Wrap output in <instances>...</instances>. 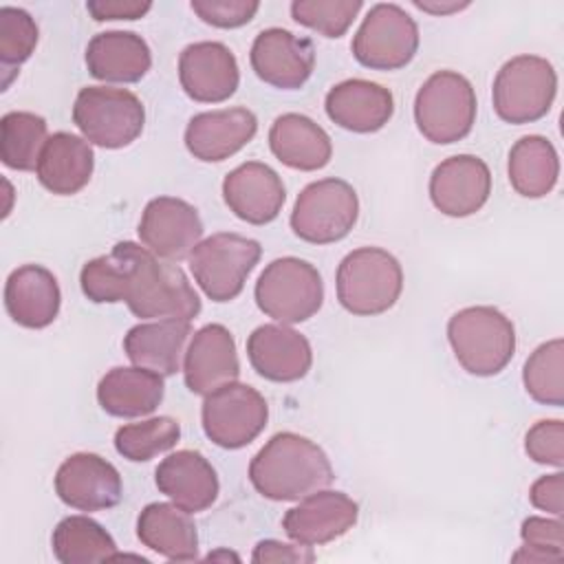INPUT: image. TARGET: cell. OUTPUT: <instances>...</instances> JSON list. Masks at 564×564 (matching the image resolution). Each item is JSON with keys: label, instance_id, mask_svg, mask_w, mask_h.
Instances as JSON below:
<instances>
[{"label": "cell", "instance_id": "obj_1", "mask_svg": "<svg viewBox=\"0 0 564 564\" xmlns=\"http://www.w3.org/2000/svg\"><path fill=\"white\" fill-rule=\"evenodd\" d=\"M335 478L326 452L295 432L273 434L249 463V480L269 500H302Z\"/></svg>", "mask_w": 564, "mask_h": 564}, {"label": "cell", "instance_id": "obj_2", "mask_svg": "<svg viewBox=\"0 0 564 564\" xmlns=\"http://www.w3.org/2000/svg\"><path fill=\"white\" fill-rule=\"evenodd\" d=\"M447 339L458 364L476 377H491L507 368L516 352V328L494 306H467L447 322Z\"/></svg>", "mask_w": 564, "mask_h": 564}, {"label": "cell", "instance_id": "obj_3", "mask_svg": "<svg viewBox=\"0 0 564 564\" xmlns=\"http://www.w3.org/2000/svg\"><path fill=\"white\" fill-rule=\"evenodd\" d=\"M337 300L352 315H379L392 308L403 291L399 260L379 247H359L337 267Z\"/></svg>", "mask_w": 564, "mask_h": 564}, {"label": "cell", "instance_id": "obj_4", "mask_svg": "<svg viewBox=\"0 0 564 564\" xmlns=\"http://www.w3.org/2000/svg\"><path fill=\"white\" fill-rule=\"evenodd\" d=\"M419 132L438 145L465 139L476 121V93L471 82L456 70H436L414 97Z\"/></svg>", "mask_w": 564, "mask_h": 564}, {"label": "cell", "instance_id": "obj_5", "mask_svg": "<svg viewBox=\"0 0 564 564\" xmlns=\"http://www.w3.org/2000/svg\"><path fill=\"white\" fill-rule=\"evenodd\" d=\"M253 295L267 317L280 324H300L322 308L324 282L311 262L284 256L264 267Z\"/></svg>", "mask_w": 564, "mask_h": 564}, {"label": "cell", "instance_id": "obj_6", "mask_svg": "<svg viewBox=\"0 0 564 564\" xmlns=\"http://www.w3.org/2000/svg\"><path fill=\"white\" fill-rule=\"evenodd\" d=\"M73 121L88 143L119 150L137 141L143 132L145 108L126 88L86 86L75 97Z\"/></svg>", "mask_w": 564, "mask_h": 564}, {"label": "cell", "instance_id": "obj_7", "mask_svg": "<svg viewBox=\"0 0 564 564\" xmlns=\"http://www.w3.org/2000/svg\"><path fill=\"white\" fill-rule=\"evenodd\" d=\"M557 75L540 55H516L505 62L494 79L491 99L496 115L507 123H533L542 119L555 99Z\"/></svg>", "mask_w": 564, "mask_h": 564}, {"label": "cell", "instance_id": "obj_8", "mask_svg": "<svg viewBox=\"0 0 564 564\" xmlns=\"http://www.w3.org/2000/svg\"><path fill=\"white\" fill-rule=\"evenodd\" d=\"M359 216V198L350 183L322 178L308 183L291 212L293 234L311 245H330L350 234Z\"/></svg>", "mask_w": 564, "mask_h": 564}, {"label": "cell", "instance_id": "obj_9", "mask_svg": "<svg viewBox=\"0 0 564 564\" xmlns=\"http://www.w3.org/2000/svg\"><path fill=\"white\" fill-rule=\"evenodd\" d=\"M260 253L258 240L223 231L200 240L187 260L203 293L214 302H229L240 295Z\"/></svg>", "mask_w": 564, "mask_h": 564}, {"label": "cell", "instance_id": "obj_10", "mask_svg": "<svg viewBox=\"0 0 564 564\" xmlns=\"http://www.w3.org/2000/svg\"><path fill=\"white\" fill-rule=\"evenodd\" d=\"M350 48L366 68L397 70L416 55L419 26L399 4L379 2L366 13Z\"/></svg>", "mask_w": 564, "mask_h": 564}, {"label": "cell", "instance_id": "obj_11", "mask_svg": "<svg viewBox=\"0 0 564 564\" xmlns=\"http://www.w3.org/2000/svg\"><path fill=\"white\" fill-rule=\"evenodd\" d=\"M200 419L203 430L214 445L223 449H240L264 430L269 405L256 388L231 381L205 397Z\"/></svg>", "mask_w": 564, "mask_h": 564}, {"label": "cell", "instance_id": "obj_12", "mask_svg": "<svg viewBox=\"0 0 564 564\" xmlns=\"http://www.w3.org/2000/svg\"><path fill=\"white\" fill-rule=\"evenodd\" d=\"M139 238L148 251L167 262L189 258L203 236L198 209L176 196L152 198L139 220Z\"/></svg>", "mask_w": 564, "mask_h": 564}, {"label": "cell", "instance_id": "obj_13", "mask_svg": "<svg viewBox=\"0 0 564 564\" xmlns=\"http://www.w3.org/2000/svg\"><path fill=\"white\" fill-rule=\"evenodd\" d=\"M55 494L79 511H106L119 505L123 485L117 467L99 454H70L55 474Z\"/></svg>", "mask_w": 564, "mask_h": 564}, {"label": "cell", "instance_id": "obj_14", "mask_svg": "<svg viewBox=\"0 0 564 564\" xmlns=\"http://www.w3.org/2000/svg\"><path fill=\"white\" fill-rule=\"evenodd\" d=\"M249 59L264 84L295 90L306 84L315 68V46L308 37L271 26L256 35Z\"/></svg>", "mask_w": 564, "mask_h": 564}, {"label": "cell", "instance_id": "obj_15", "mask_svg": "<svg viewBox=\"0 0 564 564\" xmlns=\"http://www.w3.org/2000/svg\"><path fill=\"white\" fill-rule=\"evenodd\" d=\"M359 518V505L344 491L319 489L291 507L282 518L284 533L304 546H319L348 533Z\"/></svg>", "mask_w": 564, "mask_h": 564}, {"label": "cell", "instance_id": "obj_16", "mask_svg": "<svg viewBox=\"0 0 564 564\" xmlns=\"http://www.w3.org/2000/svg\"><path fill=\"white\" fill-rule=\"evenodd\" d=\"M154 258L152 251L137 242H117L106 256L93 258L82 267V291L95 304L128 302Z\"/></svg>", "mask_w": 564, "mask_h": 564}, {"label": "cell", "instance_id": "obj_17", "mask_svg": "<svg viewBox=\"0 0 564 564\" xmlns=\"http://www.w3.org/2000/svg\"><path fill=\"white\" fill-rule=\"evenodd\" d=\"M491 194V172L480 156L456 154L441 161L430 176L434 207L452 218L476 214Z\"/></svg>", "mask_w": 564, "mask_h": 564}, {"label": "cell", "instance_id": "obj_18", "mask_svg": "<svg viewBox=\"0 0 564 564\" xmlns=\"http://www.w3.org/2000/svg\"><path fill=\"white\" fill-rule=\"evenodd\" d=\"M178 79L189 99L200 104H218L236 93L240 70L229 46L205 40L181 51Z\"/></svg>", "mask_w": 564, "mask_h": 564}, {"label": "cell", "instance_id": "obj_19", "mask_svg": "<svg viewBox=\"0 0 564 564\" xmlns=\"http://www.w3.org/2000/svg\"><path fill=\"white\" fill-rule=\"evenodd\" d=\"M141 319H192L200 313V297L181 267L150 262L137 291L126 302Z\"/></svg>", "mask_w": 564, "mask_h": 564}, {"label": "cell", "instance_id": "obj_20", "mask_svg": "<svg viewBox=\"0 0 564 564\" xmlns=\"http://www.w3.org/2000/svg\"><path fill=\"white\" fill-rule=\"evenodd\" d=\"M238 375L240 361L229 328L223 324H205L198 328L183 357V377L189 392L207 397L236 381Z\"/></svg>", "mask_w": 564, "mask_h": 564}, {"label": "cell", "instance_id": "obj_21", "mask_svg": "<svg viewBox=\"0 0 564 564\" xmlns=\"http://www.w3.org/2000/svg\"><path fill=\"white\" fill-rule=\"evenodd\" d=\"M223 198L229 212L240 220L267 225L282 212L286 192L273 167L260 161H247L225 176Z\"/></svg>", "mask_w": 564, "mask_h": 564}, {"label": "cell", "instance_id": "obj_22", "mask_svg": "<svg viewBox=\"0 0 564 564\" xmlns=\"http://www.w3.org/2000/svg\"><path fill=\"white\" fill-rule=\"evenodd\" d=\"M253 370L275 383L302 379L313 364L308 339L286 324H262L247 339Z\"/></svg>", "mask_w": 564, "mask_h": 564}, {"label": "cell", "instance_id": "obj_23", "mask_svg": "<svg viewBox=\"0 0 564 564\" xmlns=\"http://www.w3.org/2000/svg\"><path fill=\"white\" fill-rule=\"evenodd\" d=\"M258 132V119L247 108L198 112L185 128L189 154L205 163H218L242 150Z\"/></svg>", "mask_w": 564, "mask_h": 564}, {"label": "cell", "instance_id": "obj_24", "mask_svg": "<svg viewBox=\"0 0 564 564\" xmlns=\"http://www.w3.org/2000/svg\"><path fill=\"white\" fill-rule=\"evenodd\" d=\"M326 115L344 130L368 134L381 130L394 112L392 93L368 79H346L335 84L324 99Z\"/></svg>", "mask_w": 564, "mask_h": 564}, {"label": "cell", "instance_id": "obj_25", "mask_svg": "<svg viewBox=\"0 0 564 564\" xmlns=\"http://www.w3.org/2000/svg\"><path fill=\"white\" fill-rule=\"evenodd\" d=\"M154 482L161 494L189 513L212 507L220 489L216 469L196 449H178L165 456L154 471Z\"/></svg>", "mask_w": 564, "mask_h": 564}, {"label": "cell", "instance_id": "obj_26", "mask_svg": "<svg viewBox=\"0 0 564 564\" xmlns=\"http://www.w3.org/2000/svg\"><path fill=\"white\" fill-rule=\"evenodd\" d=\"M62 293L55 275L40 264L13 269L4 284V306L9 317L24 328H44L55 322Z\"/></svg>", "mask_w": 564, "mask_h": 564}, {"label": "cell", "instance_id": "obj_27", "mask_svg": "<svg viewBox=\"0 0 564 564\" xmlns=\"http://www.w3.org/2000/svg\"><path fill=\"white\" fill-rule=\"evenodd\" d=\"M192 335V324L187 319L145 322L126 333L123 350L134 366L170 377L181 370L185 346Z\"/></svg>", "mask_w": 564, "mask_h": 564}, {"label": "cell", "instance_id": "obj_28", "mask_svg": "<svg viewBox=\"0 0 564 564\" xmlns=\"http://www.w3.org/2000/svg\"><path fill=\"white\" fill-rule=\"evenodd\" d=\"M86 66L95 79L134 84L150 70L152 53L134 31H104L88 42Z\"/></svg>", "mask_w": 564, "mask_h": 564}, {"label": "cell", "instance_id": "obj_29", "mask_svg": "<svg viewBox=\"0 0 564 564\" xmlns=\"http://www.w3.org/2000/svg\"><path fill=\"white\" fill-rule=\"evenodd\" d=\"M269 148L280 163L300 172L322 170L333 156L328 132L300 112H284L271 123Z\"/></svg>", "mask_w": 564, "mask_h": 564}, {"label": "cell", "instance_id": "obj_30", "mask_svg": "<svg viewBox=\"0 0 564 564\" xmlns=\"http://www.w3.org/2000/svg\"><path fill=\"white\" fill-rule=\"evenodd\" d=\"M137 535L143 546L172 562L198 557V531L189 511L174 502H150L137 518Z\"/></svg>", "mask_w": 564, "mask_h": 564}, {"label": "cell", "instance_id": "obj_31", "mask_svg": "<svg viewBox=\"0 0 564 564\" xmlns=\"http://www.w3.org/2000/svg\"><path fill=\"white\" fill-rule=\"evenodd\" d=\"M163 377L139 366H117L108 370L97 386L99 405L110 416L119 419H134L154 412L163 401Z\"/></svg>", "mask_w": 564, "mask_h": 564}, {"label": "cell", "instance_id": "obj_32", "mask_svg": "<svg viewBox=\"0 0 564 564\" xmlns=\"http://www.w3.org/2000/svg\"><path fill=\"white\" fill-rule=\"evenodd\" d=\"M93 167L95 154L86 139L70 132H55L40 154L35 174L48 192L70 196L88 185Z\"/></svg>", "mask_w": 564, "mask_h": 564}, {"label": "cell", "instance_id": "obj_33", "mask_svg": "<svg viewBox=\"0 0 564 564\" xmlns=\"http://www.w3.org/2000/svg\"><path fill=\"white\" fill-rule=\"evenodd\" d=\"M509 183L524 198L546 196L560 176V159L553 143L540 134L518 139L509 150Z\"/></svg>", "mask_w": 564, "mask_h": 564}, {"label": "cell", "instance_id": "obj_34", "mask_svg": "<svg viewBox=\"0 0 564 564\" xmlns=\"http://www.w3.org/2000/svg\"><path fill=\"white\" fill-rule=\"evenodd\" d=\"M53 555L62 564H93L117 560L112 535L88 516H68L57 522L51 538Z\"/></svg>", "mask_w": 564, "mask_h": 564}, {"label": "cell", "instance_id": "obj_35", "mask_svg": "<svg viewBox=\"0 0 564 564\" xmlns=\"http://www.w3.org/2000/svg\"><path fill=\"white\" fill-rule=\"evenodd\" d=\"M46 141V119L35 112L11 110L0 119V159L11 170H35Z\"/></svg>", "mask_w": 564, "mask_h": 564}, {"label": "cell", "instance_id": "obj_36", "mask_svg": "<svg viewBox=\"0 0 564 564\" xmlns=\"http://www.w3.org/2000/svg\"><path fill=\"white\" fill-rule=\"evenodd\" d=\"M564 341L560 337L540 344L524 361L522 381L529 397L544 405H564Z\"/></svg>", "mask_w": 564, "mask_h": 564}, {"label": "cell", "instance_id": "obj_37", "mask_svg": "<svg viewBox=\"0 0 564 564\" xmlns=\"http://www.w3.org/2000/svg\"><path fill=\"white\" fill-rule=\"evenodd\" d=\"M181 438V425L172 416H152L141 423L121 425L115 432V449L132 460L145 463L156 454L172 449Z\"/></svg>", "mask_w": 564, "mask_h": 564}, {"label": "cell", "instance_id": "obj_38", "mask_svg": "<svg viewBox=\"0 0 564 564\" xmlns=\"http://www.w3.org/2000/svg\"><path fill=\"white\" fill-rule=\"evenodd\" d=\"M37 44V24L29 11L20 7L0 9V66L2 90L9 88L18 68L31 57Z\"/></svg>", "mask_w": 564, "mask_h": 564}, {"label": "cell", "instance_id": "obj_39", "mask_svg": "<svg viewBox=\"0 0 564 564\" xmlns=\"http://www.w3.org/2000/svg\"><path fill=\"white\" fill-rule=\"evenodd\" d=\"M361 7V0H295L291 2V15L297 24L324 37H341Z\"/></svg>", "mask_w": 564, "mask_h": 564}, {"label": "cell", "instance_id": "obj_40", "mask_svg": "<svg viewBox=\"0 0 564 564\" xmlns=\"http://www.w3.org/2000/svg\"><path fill=\"white\" fill-rule=\"evenodd\" d=\"M562 522L529 516L520 527L522 549L513 555V560L524 562H560L564 557L562 542Z\"/></svg>", "mask_w": 564, "mask_h": 564}, {"label": "cell", "instance_id": "obj_41", "mask_svg": "<svg viewBox=\"0 0 564 564\" xmlns=\"http://www.w3.org/2000/svg\"><path fill=\"white\" fill-rule=\"evenodd\" d=\"M524 449L529 458L540 465H564V423L560 419L538 421L524 436Z\"/></svg>", "mask_w": 564, "mask_h": 564}, {"label": "cell", "instance_id": "obj_42", "mask_svg": "<svg viewBox=\"0 0 564 564\" xmlns=\"http://www.w3.org/2000/svg\"><path fill=\"white\" fill-rule=\"evenodd\" d=\"M192 11L218 29H236L253 20L260 9L256 0H192Z\"/></svg>", "mask_w": 564, "mask_h": 564}, {"label": "cell", "instance_id": "obj_43", "mask_svg": "<svg viewBox=\"0 0 564 564\" xmlns=\"http://www.w3.org/2000/svg\"><path fill=\"white\" fill-rule=\"evenodd\" d=\"M529 500L535 509L560 518L564 511V474L555 471L538 478L529 489Z\"/></svg>", "mask_w": 564, "mask_h": 564}, {"label": "cell", "instance_id": "obj_44", "mask_svg": "<svg viewBox=\"0 0 564 564\" xmlns=\"http://www.w3.org/2000/svg\"><path fill=\"white\" fill-rule=\"evenodd\" d=\"M88 13L97 22L106 20H137L143 18L150 9L152 2H141V0H90L86 2Z\"/></svg>", "mask_w": 564, "mask_h": 564}, {"label": "cell", "instance_id": "obj_45", "mask_svg": "<svg viewBox=\"0 0 564 564\" xmlns=\"http://www.w3.org/2000/svg\"><path fill=\"white\" fill-rule=\"evenodd\" d=\"M253 562H293V564H302V562H313L315 553L311 551V546L304 544H286L280 540H262L256 544Z\"/></svg>", "mask_w": 564, "mask_h": 564}, {"label": "cell", "instance_id": "obj_46", "mask_svg": "<svg viewBox=\"0 0 564 564\" xmlns=\"http://www.w3.org/2000/svg\"><path fill=\"white\" fill-rule=\"evenodd\" d=\"M416 9L421 11H427V13H434V15H447V13H454V11H460V9H467L469 2H458V0H414L412 2Z\"/></svg>", "mask_w": 564, "mask_h": 564}]
</instances>
